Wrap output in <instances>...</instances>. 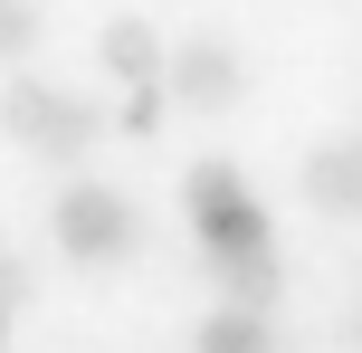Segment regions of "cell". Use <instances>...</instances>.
Segmentation results:
<instances>
[{"instance_id":"11","label":"cell","mask_w":362,"mask_h":353,"mask_svg":"<svg viewBox=\"0 0 362 353\" xmlns=\"http://www.w3.org/2000/svg\"><path fill=\"white\" fill-rule=\"evenodd\" d=\"M353 335H362V316H353Z\"/></svg>"},{"instance_id":"10","label":"cell","mask_w":362,"mask_h":353,"mask_svg":"<svg viewBox=\"0 0 362 353\" xmlns=\"http://www.w3.org/2000/svg\"><path fill=\"white\" fill-rule=\"evenodd\" d=\"M10 316H19V306H0V353H10Z\"/></svg>"},{"instance_id":"2","label":"cell","mask_w":362,"mask_h":353,"mask_svg":"<svg viewBox=\"0 0 362 353\" xmlns=\"http://www.w3.org/2000/svg\"><path fill=\"white\" fill-rule=\"evenodd\" d=\"M181 201H191V229H200V248H210V267L257 258V248H267V210H257V191L238 182L229 163H191Z\"/></svg>"},{"instance_id":"6","label":"cell","mask_w":362,"mask_h":353,"mask_svg":"<svg viewBox=\"0 0 362 353\" xmlns=\"http://www.w3.org/2000/svg\"><path fill=\"white\" fill-rule=\"evenodd\" d=\"M105 76L115 86H163V67H172V48L153 38V19H105Z\"/></svg>"},{"instance_id":"9","label":"cell","mask_w":362,"mask_h":353,"mask_svg":"<svg viewBox=\"0 0 362 353\" xmlns=\"http://www.w3.org/2000/svg\"><path fill=\"white\" fill-rule=\"evenodd\" d=\"M124 134H163V86H124V115H115Z\"/></svg>"},{"instance_id":"4","label":"cell","mask_w":362,"mask_h":353,"mask_svg":"<svg viewBox=\"0 0 362 353\" xmlns=\"http://www.w3.org/2000/svg\"><path fill=\"white\" fill-rule=\"evenodd\" d=\"M172 96L191 115H219V105H238V86H248V76H238V48L229 38H191V48H172Z\"/></svg>"},{"instance_id":"3","label":"cell","mask_w":362,"mask_h":353,"mask_svg":"<svg viewBox=\"0 0 362 353\" xmlns=\"http://www.w3.org/2000/svg\"><path fill=\"white\" fill-rule=\"evenodd\" d=\"M0 125H10L29 153H86L95 134H105V115H95L86 96L48 86V76H10V86H0Z\"/></svg>"},{"instance_id":"8","label":"cell","mask_w":362,"mask_h":353,"mask_svg":"<svg viewBox=\"0 0 362 353\" xmlns=\"http://www.w3.org/2000/svg\"><path fill=\"white\" fill-rule=\"evenodd\" d=\"M38 38H48V10L38 0H0V57H29Z\"/></svg>"},{"instance_id":"5","label":"cell","mask_w":362,"mask_h":353,"mask_svg":"<svg viewBox=\"0 0 362 353\" xmlns=\"http://www.w3.org/2000/svg\"><path fill=\"white\" fill-rule=\"evenodd\" d=\"M305 210H325V220H362V134L305 153Z\"/></svg>"},{"instance_id":"7","label":"cell","mask_w":362,"mask_h":353,"mask_svg":"<svg viewBox=\"0 0 362 353\" xmlns=\"http://www.w3.org/2000/svg\"><path fill=\"white\" fill-rule=\"evenodd\" d=\"M191 353H276V325L248 316V306H210L200 335H191Z\"/></svg>"},{"instance_id":"1","label":"cell","mask_w":362,"mask_h":353,"mask_svg":"<svg viewBox=\"0 0 362 353\" xmlns=\"http://www.w3.org/2000/svg\"><path fill=\"white\" fill-rule=\"evenodd\" d=\"M48 229H57V248H67L76 267H115V258L144 248V210H134L115 182H67L57 210H48Z\"/></svg>"}]
</instances>
